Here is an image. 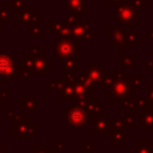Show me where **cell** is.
Listing matches in <instances>:
<instances>
[{
    "label": "cell",
    "mask_w": 153,
    "mask_h": 153,
    "mask_svg": "<svg viewBox=\"0 0 153 153\" xmlns=\"http://www.w3.org/2000/svg\"><path fill=\"white\" fill-rule=\"evenodd\" d=\"M11 69V63H10V61L6 59V61H5V65H4V57H0V73H2V74H8L10 71Z\"/></svg>",
    "instance_id": "cell-1"
},
{
    "label": "cell",
    "mask_w": 153,
    "mask_h": 153,
    "mask_svg": "<svg viewBox=\"0 0 153 153\" xmlns=\"http://www.w3.org/2000/svg\"><path fill=\"white\" fill-rule=\"evenodd\" d=\"M73 118H74V120L72 121L73 123H81V122L85 120V115H84V112H82V111H81V112L79 111L78 114L73 112Z\"/></svg>",
    "instance_id": "cell-2"
}]
</instances>
